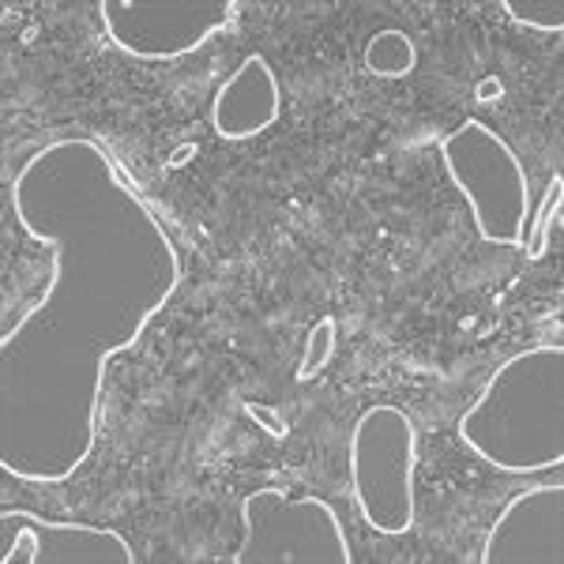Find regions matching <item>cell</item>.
Returning a JSON list of instances; mask_svg holds the SVG:
<instances>
[{"label": "cell", "mask_w": 564, "mask_h": 564, "mask_svg": "<svg viewBox=\"0 0 564 564\" xmlns=\"http://www.w3.org/2000/svg\"><path fill=\"white\" fill-rule=\"evenodd\" d=\"M0 520H26V523H34V527H42V531H76V534H87V539H106V542H113L117 550H121V561L124 564H135V553H132V542L124 539L121 531H113V527H95V523H61V520H42L39 512H12V508H4L0 512Z\"/></svg>", "instance_id": "cell-9"}, {"label": "cell", "mask_w": 564, "mask_h": 564, "mask_svg": "<svg viewBox=\"0 0 564 564\" xmlns=\"http://www.w3.org/2000/svg\"><path fill=\"white\" fill-rule=\"evenodd\" d=\"M275 497V508L282 516V531L279 534H263V539L245 542L238 553H234V564L245 561H339V564H354L350 553V539L343 531V520L324 497H290L286 486L271 489Z\"/></svg>", "instance_id": "cell-4"}, {"label": "cell", "mask_w": 564, "mask_h": 564, "mask_svg": "<svg viewBox=\"0 0 564 564\" xmlns=\"http://www.w3.org/2000/svg\"><path fill=\"white\" fill-rule=\"evenodd\" d=\"M212 132L223 143H249L271 132L282 121V84L279 72L263 53H249L230 76L218 84L212 98Z\"/></svg>", "instance_id": "cell-5"}, {"label": "cell", "mask_w": 564, "mask_h": 564, "mask_svg": "<svg viewBox=\"0 0 564 564\" xmlns=\"http://www.w3.org/2000/svg\"><path fill=\"white\" fill-rule=\"evenodd\" d=\"M148 223L154 226V234L162 238V245H166V252H170V268H174V279H170V286L162 290V297L154 302L148 313L140 316V324H135V332H132V339L129 343H117V347H109L102 350V358H98V380H95V391H90V422H87V448L79 452V459L72 463L68 470H61V475H26V470H15L12 463H4V475H12V478H20V481H34V486H61V481H68L72 475H76L84 463H90V456H95V444H98V417H102V384H106V369H109V361L117 358V354H124V350H132L135 343L143 339V332H148V324L154 321V313H162V305L170 302V297L177 294V286L185 282V263H181V252H177V245L170 241V234H166V226H162V218H154L148 215Z\"/></svg>", "instance_id": "cell-6"}, {"label": "cell", "mask_w": 564, "mask_h": 564, "mask_svg": "<svg viewBox=\"0 0 564 564\" xmlns=\"http://www.w3.org/2000/svg\"><path fill=\"white\" fill-rule=\"evenodd\" d=\"M417 68V45L406 31L388 26L366 42V72L377 79H406Z\"/></svg>", "instance_id": "cell-7"}, {"label": "cell", "mask_w": 564, "mask_h": 564, "mask_svg": "<svg viewBox=\"0 0 564 564\" xmlns=\"http://www.w3.org/2000/svg\"><path fill=\"white\" fill-rule=\"evenodd\" d=\"M350 500L372 534L414 531L417 422L395 403H372L350 430Z\"/></svg>", "instance_id": "cell-3"}, {"label": "cell", "mask_w": 564, "mask_h": 564, "mask_svg": "<svg viewBox=\"0 0 564 564\" xmlns=\"http://www.w3.org/2000/svg\"><path fill=\"white\" fill-rule=\"evenodd\" d=\"M564 181L561 174H553V181L545 185V196H542V204H539V212H534L531 218V230H527V238H523V252H527V260H542L545 257V241H550V226H553V218H557L561 212V199H564Z\"/></svg>", "instance_id": "cell-10"}, {"label": "cell", "mask_w": 564, "mask_h": 564, "mask_svg": "<svg viewBox=\"0 0 564 564\" xmlns=\"http://www.w3.org/2000/svg\"><path fill=\"white\" fill-rule=\"evenodd\" d=\"M335 343H339V321H335L332 313H324L321 321H316L313 327H308V339H305V358H302V366H297V380H313V377H321V372L332 366V358H335Z\"/></svg>", "instance_id": "cell-8"}, {"label": "cell", "mask_w": 564, "mask_h": 564, "mask_svg": "<svg viewBox=\"0 0 564 564\" xmlns=\"http://www.w3.org/2000/svg\"><path fill=\"white\" fill-rule=\"evenodd\" d=\"M550 350V343H534L520 354H512L508 361H500L494 377L486 380V388L478 391L475 403L463 411L456 433L470 452L489 463L494 470L512 475V436L527 430H539L550 444L561 448V369H553L542 380L539 391L527 399L534 377H539V358ZM523 456L531 463V475H539L542 463L534 459L531 444L523 433Z\"/></svg>", "instance_id": "cell-1"}, {"label": "cell", "mask_w": 564, "mask_h": 564, "mask_svg": "<svg viewBox=\"0 0 564 564\" xmlns=\"http://www.w3.org/2000/svg\"><path fill=\"white\" fill-rule=\"evenodd\" d=\"M441 162L448 181L467 199L478 238L523 252L534 196L523 159L512 151V143L486 121L467 117L441 140Z\"/></svg>", "instance_id": "cell-2"}, {"label": "cell", "mask_w": 564, "mask_h": 564, "mask_svg": "<svg viewBox=\"0 0 564 564\" xmlns=\"http://www.w3.org/2000/svg\"><path fill=\"white\" fill-rule=\"evenodd\" d=\"M241 411H245V417H249V422L257 425L260 433H268L271 441H279V444H282V441L290 436L286 417H282L271 403H252V399H249V403H241Z\"/></svg>", "instance_id": "cell-11"}]
</instances>
